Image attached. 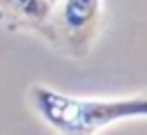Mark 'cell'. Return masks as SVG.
Returning <instances> with one entry per match:
<instances>
[{"instance_id": "obj_1", "label": "cell", "mask_w": 147, "mask_h": 135, "mask_svg": "<svg viewBox=\"0 0 147 135\" xmlns=\"http://www.w3.org/2000/svg\"><path fill=\"white\" fill-rule=\"evenodd\" d=\"M28 101L44 124L67 135H92L126 119H147V94L90 98L71 96L46 85H32Z\"/></svg>"}, {"instance_id": "obj_2", "label": "cell", "mask_w": 147, "mask_h": 135, "mask_svg": "<svg viewBox=\"0 0 147 135\" xmlns=\"http://www.w3.org/2000/svg\"><path fill=\"white\" fill-rule=\"evenodd\" d=\"M103 18V0H55L39 30L53 50L83 59L92 53Z\"/></svg>"}, {"instance_id": "obj_3", "label": "cell", "mask_w": 147, "mask_h": 135, "mask_svg": "<svg viewBox=\"0 0 147 135\" xmlns=\"http://www.w3.org/2000/svg\"><path fill=\"white\" fill-rule=\"evenodd\" d=\"M51 0H0V25L9 32H37L44 27Z\"/></svg>"}, {"instance_id": "obj_4", "label": "cell", "mask_w": 147, "mask_h": 135, "mask_svg": "<svg viewBox=\"0 0 147 135\" xmlns=\"http://www.w3.org/2000/svg\"><path fill=\"white\" fill-rule=\"evenodd\" d=\"M51 2H55V0H51Z\"/></svg>"}]
</instances>
